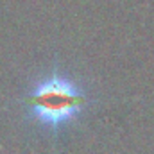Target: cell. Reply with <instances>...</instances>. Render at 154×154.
Here are the masks:
<instances>
[{"mask_svg": "<svg viewBox=\"0 0 154 154\" xmlns=\"http://www.w3.org/2000/svg\"><path fill=\"white\" fill-rule=\"evenodd\" d=\"M29 106L36 120L57 127L79 115L84 106V93L72 79L52 74L34 86Z\"/></svg>", "mask_w": 154, "mask_h": 154, "instance_id": "1", "label": "cell"}]
</instances>
